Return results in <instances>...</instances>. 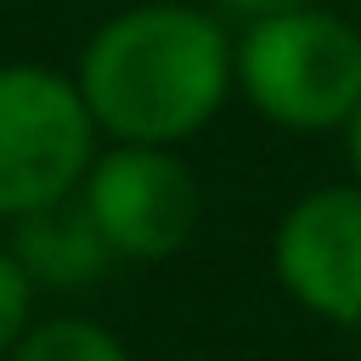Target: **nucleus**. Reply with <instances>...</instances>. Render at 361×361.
Instances as JSON below:
<instances>
[{"label": "nucleus", "mask_w": 361, "mask_h": 361, "mask_svg": "<svg viewBox=\"0 0 361 361\" xmlns=\"http://www.w3.org/2000/svg\"><path fill=\"white\" fill-rule=\"evenodd\" d=\"M355 17H361V0H355Z\"/></svg>", "instance_id": "obj_11"}, {"label": "nucleus", "mask_w": 361, "mask_h": 361, "mask_svg": "<svg viewBox=\"0 0 361 361\" xmlns=\"http://www.w3.org/2000/svg\"><path fill=\"white\" fill-rule=\"evenodd\" d=\"M6 361H130L124 338L90 316H45L34 322Z\"/></svg>", "instance_id": "obj_7"}, {"label": "nucleus", "mask_w": 361, "mask_h": 361, "mask_svg": "<svg viewBox=\"0 0 361 361\" xmlns=\"http://www.w3.org/2000/svg\"><path fill=\"white\" fill-rule=\"evenodd\" d=\"M220 17H243V23H254V17H276V11H293V6H310V0H209Z\"/></svg>", "instance_id": "obj_9"}, {"label": "nucleus", "mask_w": 361, "mask_h": 361, "mask_svg": "<svg viewBox=\"0 0 361 361\" xmlns=\"http://www.w3.org/2000/svg\"><path fill=\"white\" fill-rule=\"evenodd\" d=\"M102 152V130L73 73L45 62H0V220H23L79 192Z\"/></svg>", "instance_id": "obj_3"}, {"label": "nucleus", "mask_w": 361, "mask_h": 361, "mask_svg": "<svg viewBox=\"0 0 361 361\" xmlns=\"http://www.w3.org/2000/svg\"><path fill=\"white\" fill-rule=\"evenodd\" d=\"M271 265L293 305L333 327H361V180H333L293 197L276 220Z\"/></svg>", "instance_id": "obj_5"}, {"label": "nucleus", "mask_w": 361, "mask_h": 361, "mask_svg": "<svg viewBox=\"0 0 361 361\" xmlns=\"http://www.w3.org/2000/svg\"><path fill=\"white\" fill-rule=\"evenodd\" d=\"M344 158H350V180H361V102L350 107V118H344Z\"/></svg>", "instance_id": "obj_10"}, {"label": "nucleus", "mask_w": 361, "mask_h": 361, "mask_svg": "<svg viewBox=\"0 0 361 361\" xmlns=\"http://www.w3.org/2000/svg\"><path fill=\"white\" fill-rule=\"evenodd\" d=\"M79 203L90 209L107 248L135 265L180 254L203 220V186L180 158V147H141V141L102 147L79 180Z\"/></svg>", "instance_id": "obj_4"}, {"label": "nucleus", "mask_w": 361, "mask_h": 361, "mask_svg": "<svg viewBox=\"0 0 361 361\" xmlns=\"http://www.w3.org/2000/svg\"><path fill=\"white\" fill-rule=\"evenodd\" d=\"M6 248L23 259L34 288H90V282H102L118 265V254L96 231V220L79 203V192L62 197V203L34 209L23 220H11V243Z\"/></svg>", "instance_id": "obj_6"}, {"label": "nucleus", "mask_w": 361, "mask_h": 361, "mask_svg": "<svg viewBox=\"0 0 361 361\" xmlns=\"http://www.w3.org/2000/svg\"><path fill=\"white\" fill-rule=\"evenodd\" d=\"M34 276L23 271V259L11 248H0V361L17 350V338L34 327Z\"/></svg>", "instance_id": "obj_8"}, {"label": "nucleus", "mask_w": 361, "mask_h": 361, "mask_svg": "<svg viewBox=\"0 0 361 361\" xmlns=\"http://www.w3.org/2000/svg\"><path fill=\"white\" fill-rule=\"evenodd\" d=\"M231 79L237 96L276 130H344L361 102V23L322 0L254 17L231 39Z\"/></svg>", "instance_id": "obj_2"}, {"label": "nucleus", "mask_w": 361, "mask_h": 361, "mask_svg": "<svg viewBox=\"0 0 361 361\" xmlns=\"http://www.w3.org/2000/svg\"><path fill=\"white\" fill-rule=\"evenodd\" d=\"M231 39L214 6L135 0L90 28L73 85L107 141L180 147L237 96Z\"/></svg>", "instance_id": "obj_1"}]
</instances>
